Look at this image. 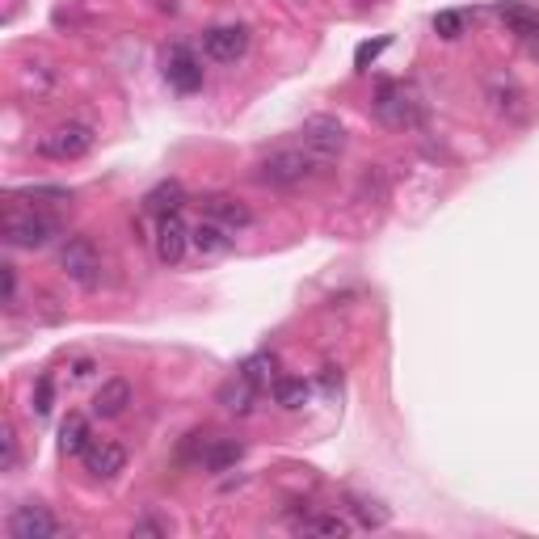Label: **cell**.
Listing matches in <instances>:
<instances>
[{
  "label": "cell",
  "mask_w": 539,
  "mask_h": 539,
  "mask_svg": "<svg viewBox=\"0 0 539 539\" xmlns=\"http://www.w3.org/2000/svg\"><path fill=\"white\" fill-rule=\"evenodd\" d=\"M0 232H5V245H13V249H43L59 236V219L47 211H34V207H17V198H9Z\"/></svg>",
  "instance_id": "6da1fadb"
},
{
  "label": "cell",
  "mask_w": 539,
  "mask_h": 539,
  "mask_svg": "<svg viewBox=\"0 0 539 539\" xmlns=\"http://www.w3.org/2000/svg\"><path fill=\"white\" fill-rule=\"evenodd\" d=\"M321 165L325 161H316V156L304 152V148H278V152L257 161V182L274 186V190H291V186L312 182V177L321 173Z\"/></svg>",
  "instance_id": "7a4b0ae2"
},
{
  "label": "cell",
  "mask_w": 539,
  "mask_h": 539,
  "mask_svg": "<svg viewBox=\"0 0 539 539\" xmlns=\"http://www.w3.org/2000/svg\"><path fill=\"white\" fill-rule=\"evenodd\" d=\"M375 118L392 131H413L422 127V102H417V93L401 81H384L375 89Z\"/></svg>",
  "instance_id": "3957f363"
},
{
  "label": "cell",
  "mask_w": 539,
  "mask_h": 539,
  "mask_svg": "<svg viewBox=\"0 0 539 539\" xmlns=\"http://www.w3.org/2000/svg\"><path fill=\"white\" fill-rule=\"evenodd\" d=\"M59 270H64L76 287H102L106 278V266H102V253H97V245L89 241V236H68L64 245H59Z\"/></svg>",
  "instance_id": "277c9868"
},
{
  "label": "cell",
  "mask_w": 539,
  "mask_h": 539,
  "mask_svg": "<svg viewBox=\"0 0 539 539\" xmlns=\"http://www.w3.org/2000/svg\"><path fill=\"white\" fill-rule=\"evenodd\" d=\"M299 148L312 152L316 161H337V156L346 152V127L337 123V118L321 114V118H308L304 131H299Z\"/></svg>",
  "instance_id": "5b68a950"
},
{
  "label": "cell",
  "mask_w": 539,
  "mask_h": 539,
  "mask_svg": "<svg viewBox=\"0 0 539 539\" xmlns=\"http://www.w3.org/2000/svg\"><path fill=\"white\" fill-rule=\"evenodd\" d=\"M93 148V127L89 123H59L55 131H47L38 139V156L47 161H76Z\"/></svg>",
  "instance_id": "8992f818"
},
{
  "label": "cell",
  "mask_w": 539,
  "mask_h": 539,
  "mask_svg": "<svg viewBox=\"0 0 539 539\" xmlns=\"http://www.w3.org/2000/svg\"><path fill=\"white\" fill-rule=\"evenodd\" d=\"M5 531H9V539H55V535H64V527H59V518H55V514H51V506H43V502L13 506Z\"/></svg>",
  "instance_id": "52a82bcc"
},
{
  "label": "cell",
  "mask_w": 539,
  "mask_h": 539,
  "mask_svg": "<svg viewBox=\"0 0 539 539\" xmlns=\"http://www.w3.org/2000/svg\"><path fill=\"white\" fill-rule=\"evenodd\" d=\"M152 245H156V262H161V266H177V262H182L186 249H190V228L182 224V215L169 211V215L156 219Z\"/></svg>",
  "instance_id": "ba28073f"
},
{
  "label": "cell",
  "mask_w": 539,
  "mask_h": 539,
  "mask_svg": "<svg viewBox=\"0 0 539 539\" xmlns=\"http://www.w3.org/2000/svg\"><path fill=\"white\" fill-rule=\"evenodd\" d=\"M249 51V30L245 26H211L203 34V55L215 64H236Z\"/></svg>",
  "instance_id": "9c48e42d"
},
{
  "label": "cell",
  "mask_w": 539,
  "mask_h": 539,
  "mask_svg": "<svg viewBox=\"0 0 539 539\" xmlns=\"http://www.w3.org/2000/svg\"><path fill=\"white\" fill-rule=\"evenodd\" d=\"M85 459V472L93 476V481H114L118 472L127 468V451L114 443V438H93V443L81 451Z\"/></svg>",
  "instance_id": "30bf717a"
},
{
  "label": "cell",
  "mask_w": 539,
  "mask_h": 539,
  "mask_svg": "<svg viewBox=\"0 0 539 539\" xmlns=\"http://www.w3.org/2000/svg\"><path fill=\"white\" fill-rule=\"evenodd\" d=\"M165 76H169V85L182 89V93L203 89V64H198V55L190 47H182V43L165 55Z\"/></svg>",
  "instance_id": "8fae6325"
},
{
  "label": "cell",
  "mask_w": 539,
  "mask_h": 539,
  "mask_svg": "<svg viewBox=\"0 0 539 539\" xmlns=\"http://www.w3.org/2000/svg\"><path fill=\"white\" fill-rule=\"evenodd\" d=\"M131 401H135V388L127 384L123 375H114L93 392V417H106V422L110 417H123L131 409Z\"/></svg>",
  "instance_id": "7c38bea8"
},
{
  "label": "cell",
  "mask_w": 539,
  "mask_h": 539,
  "mask_svg": "<svg viewBox=\"0 0 539 539\" xmlns=\"http://www.w3.org/2000/svg\"><path fill=\"white\" fill-rule=\"evenodd\" d=\"M257 396H262V388H257L253 384V379L249 375H241V371H236L232 379H224V384H219V392H215V401L219 405H224L228 413H253V405H257Z\"/></svg>",
  "instance_id": "4fadbf2b"
},
{
  "label": "cell",
  "mask_w": 539,
  "mask_h": 539,
  "mask_svg": "<svg viewBox=\"0 0 539 539\" xmlns=\"http://www.w3.org/2000/svg\"><path fill=\"white\" fill-rule=\"evenodd\" d=\"M245 455V443H236V438H211L203 434V451H198V464H203L207 472H228L241 464Z\"/></svg>",
  "instance_id": "5bb4252c"
},
{
  "label": "cell",
  "mask_w": 539,
  "mask_h": 539,
  "mask_svg": "<svg viewBox=\"0 0 539 539\" xmlns=\"http://www.w3.org/2000/svg\"><path fill=\"white\" fill-rule=\"evenodd\" d=\"M203 211H207V219H215V224L228 228V232H245V228L253 224L249 207L236 203V198H228V194H211L207 203H203Z\"/></svg>",
  "instance_id": "9a60e30c"
},
{
  "label": "cell",
  "mask_w": 539,
  "mask_h": 539,
  "mask_svg": "<svg viewBox=\"0 0 539 539\" xmlns=\"http://www.w3.org/2000/svg\"><path fill=\"white\" fill-rule=\"evenodd\" d=\"M485 93H489V102H493V110H497V114H506V118H518V114H523L527 93L518 89L514 76H489Z\"/></svg>",
  "instance_id": "2e32d148"
},
{
  "label": "cell",
  "mask_w": 539,
  "mask_h": 539,
  "mask_svg": "<svg viewBox=\"0 0 539 539\" xmlns=\"http://www.w3.org/2000/svg\"><path fill=\"white\" fill-rule=\"evenodd\" d=\"M190 245H194L198 253L215 257V253H224V249L232 245V232H228V228H219L215 219H203L198 228H190Z\"/></svg>",
  "instance_id": "e0dca14e"
},
{
  "label": "cell",
  "mask_w": 539,
  "mask_h": 539,
  "mask_svg": "<svg viewBox=\"0 0 539 539\" xmlns=\"http://www.w3.org/2000/svg\"><path fill=\"white\" fill-rule=\"evenodd\" d=\"M295 531L299 535H329V539H342V535H350V518H342V514H304L295 523Z\"/></svg>",
  "instance_id": "ac0fdd59"
},
{
  "label": "cell",
  "mask_w": 539,
  "mask_h": 539,
  "mask_svg": "<svg viewBox=\"0 0 539 539\" xmlns=\"http://www.w3.org/2000/svg\"><path fill=\"white\" fill-rule=\"evenodd\" d=\"M502 22L510 34L527 38V43L539 38V9H531V5H502Z\"/></svg>",
  "instance_id": "d6986e66"
},
{
  "label": "cell",
  "mask_w": 539,
  "mask_h": 539,
  "mask_svg": "<svg viewBox=\"0 0 539 539\" xmlns=\"http://www.w3.org/2000/svg\"><path fill=\"white\" fill-rule=\"evenodd\" d=\"M89 443H93V434H89V417L68 413V422L59 426V447H64L68 455H81Z\"/></svg>",
  "instance_id": "ffe728a7"
},
{
  "label": "cell",
  "mask_w": 539,
  "mask_h": 539,
  "mask_svg": "<svg viewBox=\"0 0 539 539\" xmlns=\"http://www.w3.org/2000/svg\"><path fill=\"white\" fill-rule=\"evenodd\" d=\"M308 396H312L308 379H291V375H278L274 379V401L283 405V409H304Z\"/></svg>",
  "instance_id": "44dd1931"
},
{
  "label": "cell",
  "mask_w": 539,
  "mask_h": 539,
  "mask_svg": "<svg viewBox=\"0 0 539 539\" xmlns=\"http://www.w3.org/2000/svg\"><path fill=\"white\" fill-rule=\"evenodd\" d=\"M346 510L358 518V527H388V506H379V502H371V497H358V493H350L346 497Z\"/></svg>",
  "instance_id": "7402d4cb"
},
{
  "label": "cell",
  "mask_w": 539,
  "mask_h": 539,
  "mask_svg": "<svg viewBox=\"0 0 539 539\" xmlns=\"http://www.w3.org/2000/svg\"><path fill=\"white\" fill-rule=\"evenodd\" d=\"M241 375H249L253 384L266 392V388H274V379H278V358L274 354H253L249 363L241 367Z\"/></svg>",
  "instance_id": "603a6c76"
},
{
  "label": "cell",
  "mask_w": 539,
  "mask_h": 539,
  "mask_svg": "<svg viewBox=\"0 0 539 539\" xmlns=\"http://www.w3.org/2000/svg\"><path fill=\"white\" fill-rule=\"evenodd\" d=\"M434 30H438V38H459V34H464V13L443 9L434 17Z\"/></svg>",
  "instance_id": "cb8c5ba5"
},
{
  "label": "cell",
  "mask_w": 539,
  "mask_h": 539,
  "mask_svg": "<svg viewBox=\"0 0 539 539\" xmlns=\"http://www.w3.org/2000/svg\"><path fill=\"white\" fill-rule=\"evenodd\" d=\"M34 72H26V85H34V97H47L55 89V72L47 64H30Z\"/></svg>",
  "instance_id": "d4e9b609"
},
{
  "label": "cell",
  "mask_w": 539,
  "mask_h": 539,
  "mask_svg": "<svg viewBox=\"0 0 539 539\" xmlns=\"http://www.w3.org/2000/svg\"><path fill=\"white\" fill-rule=\"evenodd\" d=\"M51 405H55V384H51V375H43V379H38V388H34V413L47 417Z\"/></svg>",
  "instance_id": "484cf974"
},
{
  "label": "cell",
  "mask_w": 539,
  "mask_h": 539,
  "mask_svg": "<svg viewBox=\"0 0 539 539\" xmlns=\"http://www.w3.org/2000/svg\"><path fill=\"white\" fill-rule=\"evenodd\" d=\"M0 447H5V459H0V472H13V468H17V434H13V426L0 430Z\"/></svg>",
  "instance_id": "4316f807"
},
{
  "label": "cell",
  "mask_w": 539,
  "mask_h": 539,
  "mask_svg": "<svg viewBox=\"0 0 539 539\" xmlns=\"http://www.w3.org/2000/svg\"><path fill=\"white\" fill-rule=\"evenodd\" d=\"M0 274H5V308L17 304V270L13 266H0Z\"/></svg>",
  "instance_id": "83f0119b"
},
{
  "label": "cell",
  "mask_w": 539,
  "mask_h": 539,
  "mask_svg": "<svg viewBox=\"0 0 539 539\" xmlns=\"http://www.w3.org/2000/svg\"><path fill=\"white\" fill-rule=\"evenodd\" d=\"M379 51H384V38H379V43H367V47H358V68H367V64H371V59H375Z\"/></svg>",
  "instance_id": "f1b7e54d"
},
{
  "label": "cell",
  "mask_w": 539,
  "mask_h": 539,
  "mask_svg": "<svg viewBox=\"0 0 539 539\" xmlns=\"http://www.w3.org/2000/svg\"><path fill=\"white\" fill-rule=\"evenodd\" d=\"M131 535H169V527L165 523H152V518H148V523H135Z\"/></svg>",
  "instance_id": "f546056e"
},
{
  "label": "cell",
  "mask_w": 539,
  "mask_h": 539,
  "mask_svg": "<svg viewBox=\"0 0 539 539\" xmlns=\"http://www.w3.org/2000/svg\"><path fill=\"white\" fill-rule=\"evenodd\" d=\"M358 5H363V9H371V5H384V0H358Z\"/></svg>",
  "instance_id": "4dcf8cb0"
},
{
  "label": "cell",
  "mask_w": 539,
  "mask_h": 539,
  "mask_svg": "<svg viewBox=\"0 0 539 539\" xmlns=\"http://www.w3.org/2000/svg\"><path fill=\"white\" fill-rule=\"evenodd\" d=\"M531 55H535V64H539V38H535V43H531Z\"/></svg>",
  "instance_id": "1f68e13d"
}]
</instances>
